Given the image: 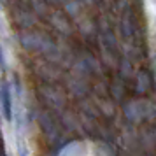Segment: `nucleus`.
<instances>
[{"mask_svg": "<svg viewBox=\"0 0 156 156\" xmlns=\"http://www.w3.org/2000/svg\"><path fill=\"white\" fill-rule=\"evenodd\" d=\"M60 156H105L91 142H72L62 149Z\"/></svg>", "mask_w": 156, "mask_h": 156, "instance_id": "1", "label": "nucleus"}, {"mask_svg": "<svg viewBox=\"0 0 156 156\" xmlns=\"http://www.w3.org/2000/svg\"><path fill=\"white\" fill-rule=\"evenodd\" d=\"M147 11H149V14H151V18H153V21L156 25V0H147Z\"/></svg>", "mask_w": 156, "mask_h": 156, "instance_id": "2", "label": "nucleus"}]
</instances>
